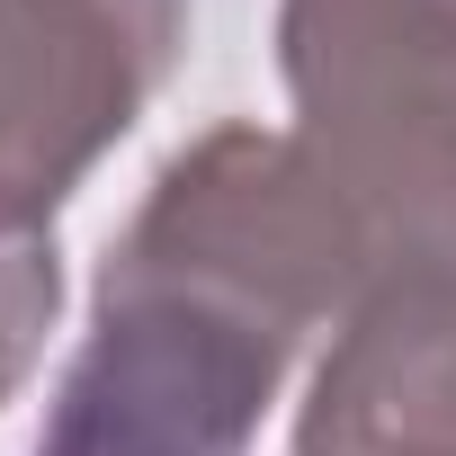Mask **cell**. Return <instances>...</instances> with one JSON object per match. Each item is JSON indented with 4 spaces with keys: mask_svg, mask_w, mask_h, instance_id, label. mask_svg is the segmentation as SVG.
<instances>
[{
    "mask_svg": "<svg viewBox=\"0 0 456 456\" xmlns=\"http://www.w3.org/2000/svg\"><path fill=\"white\" fill-rule=\"evenodd\" d=\"M305 340L242 278L117 233L37 456H251Z\"/></svg>",
    "mask_w": 456,
    "mask_h": 456,
    "instance_id": "cell-1",
    "label": "cell"
},
{
    "mask_svg": "<svg viewBox=\"0 0 456 456\" xmlns=\"http://www.w3.org/2000/svg\"><path fill=\"white\" fill-rule=\"evenodd\" d=\"M197 0H0V233L54 206L170 90Z\"/></svg>",
    "mask_w": 456,
    "mask_h": 456,
    "instance_id": "cell-2",
    "label": "cell"
},
{
    "mask_svg": "<svg viewBox=\"0 0 456 456\" xmlns=\"http://www.w3.org/2000/svg\"><path fill=\"white\" fill-rule=\"evenodd\" d=\"M278 81L331 161L456 152V0H278Z\"/></svg>",
    "mask_w": 456,
    "mask_h": 456,
    "instance_id": "cell-3",
    "label": "cell"
},
{
    "mask_svg": "<svg viewBox=\"0 0 456 456\" xmlns=\"http://www.w3.org/2000/svg\"><path fill=\"white\" fill-rule=\"evenodd\" d=\"M63 314V251H54V224L45 233H0V403H10Z\"/></svg>",
    "mask_w": 456,
    "mask_h": 456,
    "instance_id": "cell-4",
    "label": "cell"
}]
</instances>
